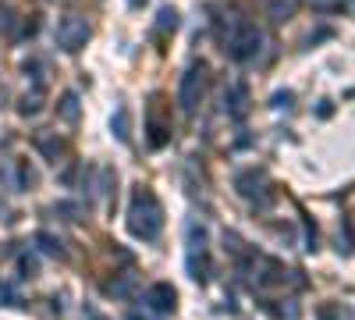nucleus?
<instances>
[{"mask_svg":"<svg viewBox=\"0 0 355 320\" xmlns=\"http://www.w3.org/2000/svg\"><path fill=\"white\" fill-rule=\"evenodd\" d=\"M128 228L132 235L142 242H157L164 231V207L150 189H135L132 192V207H128Z\"/></svg>","mask_w":355,"mask_h":320,"instance_id":"1","label":"nucleus"},{"mask_svg":"<svg viewBox=\"0 0 355 320\" xmlns=\"http://www.w3.org/2000/svg\"><path fill=\"white\" fill-rule=\"evenodd\" d=\"M259 47H263V33L249 22H234L231 33L224 36V50L234 57V61H252V57L259 53Z\"/></svg>","mask_w":355,"mask_h":320,"instance_id":"2","label":"nucleus"},{"mask_svg":"<svg viewBox=\"0 0 355 320\" xmlns=\"http://www.w3.org/2000/svg\"><path fill=\"white\" fill-rule=\"evenodd\" d=\"M185 246H189V274L196 281L210 278V256H206V228L192 217L185 224Z\"/></svg>","mask_w":355,"mask_h":320,"instance_id":"3","label":"nucleus"},{"mask_svg":"<svg viewBox=\"0 0 355 320\" xmlns=\"http://www.w3.org/2000/svg\"><path fill=\"white\" fill-rule=\"evenodd\" d=\"M202 90H206V68L202 65H192L182 75V85H178V103H182L185 114H196V107L202 100Z\"/></svg>","mask_w":355,"mask_h":320,"instance_id":"4","label":"nucleus"},{"mask_svg":"<svg viewBox=\"0 0 355 320\" xmlns=\"http://www.w3.org/2000/svg\"><path fill=\"white\" fill-rule=\"evenodd\" d=\"M53 40H57V47L68 50V53L82 50V47H85V40H89V22H85V18H78V15L61 18V25H57Z\"/></svg>","mask_w":355,"mask_h":320,"instance_id":"5","label":"nucleus"},{"mask_svg":"<svg viewBox=\"0 0 355 320\" xmlns=\"http://www.w3.org/2000/svg\"><path fill=\"white\" fill-rule=\"evenodd\" d=\"M0 185L8 192H25L36 185V174L25 160H0Z\"/></svg>","mask_w":355,"mask_h":320,"instance_id":"6","label":"nucleus"},{"mask_svg":"<svg viewBox=\"0 0 355 320\" xmlns=\"http://www.w3.org/2000/svg\"><path fill=\"white\" fill-rule=\"evenodd\" d=\"M146 306H150L157 317H171L174 306H178V292H174L167 281H157L150 292H146Z\"/></svg>","mask_w":355,"mask_h":320,"instance_id":"7","label":"nucleus"},{"mask_svg":"<svg viewBox=\"0 0 355 320\" xmlns=\"http://www.w3.org/2000/svg\"><path fill=\"white\" fill-rule=\"evenodd\" d=\"M160 110H164V100L153 96V100H150V114H146V128H150V146H153V150H160L164 142L171 139V125L160 121Z\"/></svg>","mask_w":355,"mask_h":320,"instance_id":"8","label":"nucleus"},{"mask_svg":"<svg viewBox=\"0 0 355 320\" xmlns=\"http://www.w3.org/2000/svg\"><path fill=\"white\" fill-rule=\"evenodd\" d=\"M245 110H249V90H245V82H234L231 90H227V114L242 121Z\"/></svg>","mask_w":355,"mask_h":320,"instance_id":"9","label":"nucleus"},{"mask_svg":"<svg viewBox=\"0 0 355 320\" xmlns=\"http://www.w3.org/2000/svg\"><path fill=\"white\" fill-rule=\"evenodd\" d=\"M174 33H178V11L174 8H160L157 11V25H153V36L157 40H167Z\"/></svg>","mask_w":355,"mask_h":320,"instance_id":"10","label":"nucleus"},{"mask_svg":"<svg viewBox=\"0 0 355 320\" xmlns=\"http://www.w3.org/2000/svg\"><path fill=\"white\" fill-rule=\"evenodd\" d=\"M36 150L46 157V160H61V153H64V146H61V139H53V135H46V132H40L36 135Z\"/></svg>","mask_w":355,"mask_h":320,"instance_id":"11","label":"nucleus"},{"mask_svg":"<svg viewBox=\"0 0 355 320\" xmlns=\"http://www.w3.org/2000/svg\"><path fill=\"white\" fill-rule=\"evenodd\" d=\"M110 128H114V135L121 139V142H128V139H132V125H128V107H125V103L114 110V118H110Z\"/></svg>","mask_w":355,"mask_h":320,"instance_id":"12","label":"nucleus"},{"mask_svg":"<svg viewBox=\"0 0 355 320\" xmlns=\"http://www.w3.org/2000/svg\"><path fill=\"white\" fill-rule=\"evenodd\" d=\"M36 246H40L46 256H61V260H64V242L57 239V235H50V231H40V235H36Z\"/></svg>","mask_w":355,"mask_h":320,"instance_id":"13","label":"nucleus"},{"mask_svg":"<svg viewBox=\"0 0 355 320\" xmlns=\"http://www.w3.org/2000/svg\"><path fill=\"white\" fill-rule=\"evenodd\" d=\"M57 110H61V118H64L68 125H75V121H78V96H75V93H64L61 103H57Z\"/></svg>","mask_w":355,"mask_h":320,"instance_id":"14","label":"nucleus"},{"mask_svg":"<svg viewBox=\"0 0 355 320\" xmlns=\"http://www.w3.org/2000/svg\"><path fill=\"white\" fill-rule=\"evenodd\" d=\"M295 8H299V0H266V11H270V18H291Z\"/></svg>","mask_w":355,"mask_h":320,"instance_id":"15","label":"nucleus"},{"mask_svg":"<svg viewBox=\"0 0 355 320\" xmlns=\"http://www.w3.org/2000/svg\"><path fill=\"white\" fill-rule=\"evenodd\" d=\"M132 288H135V278H132V274H125V278H117V281H110V285H107V296H117V299H121V296H128V292H132Z\"/></svg>","mask_w":355,"mask_h":320,"instance_id":"16","label":"nucleus"},{"mask_svg":"<svg viewBox=\"0 0 355 320\" xmlns=\"http://www.w3.org/2000/svg\"><path fill=\"white\" fill-rule=\"evenodd\" d=\"M18 267H21V278H36V271H40L36 256H21V260H18Z\"/></svg>","mask_w":355,"mask_h":320,"instance_id":"17","label":"nucleus"},{"mask_svg":"<svg viewBox=\"0 0 355 320\" xmlns=\"http://www.w3.org/2000/svg\"><path fill=\"white\" fill-rule=\"evenodd\" d=\"M18 303V296H15V288L8 285V281H0V306H15Z\"/></svg>","mask_w":355,"mask_h":320,"instance_id":"18","label":"nucleus"},{"mask_svg":"<svg viewBox=\"0 0 355 320\" xmlns=\"http://www.w3.org/2000/svg\"><path fill=\"white\" fill-rule=\"evenodd\" d=\"M40 93H43V90H36L33 96H25V100H21V114H36V110H40V100H43Z\"/></svg>","mask_w":355,"mask_h":320,"instance_id":"19","label":"nucleus"},{"mask_svg":"<svg viewBox=\"0 0 355 320\" xmlns=\"http://www.w3.org/2000/svg\"><path fill=\"white\" fill-rule=\"evenodd\" d=\"M320 11H341V0H313Z\"/></svg>","mask_w":355,"mask_h":320,"instance_id":"20","label":"nucleus"},{"mask_svg":"<svg viewBox=\"0 0 355 320\" xmlns=\"http://www.w3.org/2000/svg\"><path fill=\"white\" fill-rule=\"evenodd\" d=\"M85 320H107V317H100V313H93V310H85Z\"/></svg>","mask_w":355,"mask_h":320,"instance_id":"21","label":"nucleus"},{"mask_svg":"<svg viewBox=\"0 0 355 320\" xmlns=\"http://www.w3.org/2000/svg\"><path fill=\"white\" fill-rule=\"evenodd\" d=\"M146 4V0H128V8H142Z\"/></svg>","mask_w":355,"mask_h":320,"instance_id":"22","label":"nucleus"}]
</instances>
